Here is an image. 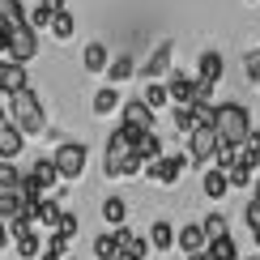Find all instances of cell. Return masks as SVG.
I'll use <instances>...</instances> for the list:
<instances>
[{"mask_svg":"<svg viewBox=\"0 0 260 260\" xmlns=\"http://www.w3.org/2000/svg\"><path fill=\"white\" fill-rule=\"evenodd\" d=\"M17 188H21V167L0 162V192H17Z\"/></svg>","mask_w":260,"mask_h":260,"instance_id":"obj_33","label":"cell"},{"mask_svg":"<svg viewBox=\"0 0 260 260\" xmlns=\"http://www.w3.org/2000/svg\"><path fill=\"white\" fill-rule=\"evenodd\" d=\"M239 260H260V256H239Z\"/></svg>","mask_w":260,"mask_h":260,"instance_id":"obj_46","label":"cell"},{"mask_svg":"<svg viewBox=\"0 0 260 260\" xmlns=\"http://www.w3.org/2000/svg\"><path fill=\"white\" fill-rule=\"evenodd\" d=\"M247 133H252V120H247L243 103H218V115H213V137L222 145H243Z\"/></svg>","mask_w":260,"mask_h":260,"instance_id":"obj_3","label":"cell"},{"mask_svg":"<svg viewBox=\"0 0 260 260\" xmlns=\"http://www.w3.org/2000/svg\"><path fill=\"white\" fill-rule=\"evenodd\" d=\"M183 167H188V158H183V154H162V158H154V162H145V179L171 188V183H179Z\"/></svg>","mask_w":260,"mask_h":260,"instance_id":"obj_5","label":"cell"},{"mask_svg":"<svg viewBox=\"0 0 260 260\" xmlns=\"http://www.w3.org/2000/svg\"><path fill=\"white\" fill-rule=\"evenodd\" d=\"M69 260H73V256H69Z\"/></svg>","mask_w":260,"mask_h":260,"instance_id":"obj_51","label":"cell"},{"mask_svg":"<svg viewBox=\"0 0 260 260\" xmlns=\"http://www.w3.org/2000/svg\"><path fill=\"white\" fill-rule=\"evenodd\" d=\"M226 179H231V188H252L256 183V162H235L226 171Z\"/></svg>","mask_w":260,"mask_h":260,"instance_id":"obj_27","label":"cell"},{"mask_svg":"<svg viewBox=\"0 0 260 260\" xmlns=\"http://www.w3.org/2000/svg\"><path fill=\"white\" fill-rule=\"evenodd\" d=\"M205 256H209V260H239V243H235V235L213 239L209 247H205Z\"/></svg>","mask_w":260,"mask_h":260,"instance_id":"obj_26","label":"cell"},{"mask_svg":"<svg viewBox=\"0 0 260 260\" xmlns=\"http://www.w3.org/2000/svg\"><path fill=\"white\" fill-rule=\"evenodd\" d=\"M39 5L47 9V13H64V9H69V5H64V0H39Z\"/></svg>","mask_w":260,"mask_h":260,"instance_id":"obj_41","label":"cell"},{"mask_svg":"<svg viewBox=\"0 0 260 260\" xmlns=\"http://www.w3.org/2000/svg\"><path fill=\"white\" fill-rule=\"evenodd\" d=\"M137 128H115L111 137H107V149H103V175L107 179H128V175H137L141 171V158L133 154V145H137Z\"/></svg>","mask_w":260,"mask_h":260,"instance_id":"obj_1","label":"cell"},{"mask_svg":"<svg viewBox=\"0 0 260 260\" xmlns=\"http://www.w3.org/2000/svg\"><path fill=\"white\" fill-rule=\"evenodd\" d=\"M21 175H26L30 183H35V188L43 192V197H47V192H60V197H64L60 171H56V162H51V158H35V162H30V171H21Z\"/></svg>","mask_w":260,"mask_h":260,"instance_id":"obj_6","label":"cell"},{"mask_svg":"<svg viewBox=\"0 0 260 260\" xmlns=\"http://www.w3.org/2000/svg\"><path fill=\"white\" fill-rule=\"evenodd\" d=\"M60 197H43L39 205H35V222L39 226H51V231H56V222H60Z\"/></svg>","mask_w":260,"mask_h":260,"instance_id":"obj_20","label":"cell"},{"mask_svg":"<svg viewBox=\"0 0 260 260\" xmlns=\"http://www.w3.org/2000/svg\"><path fill=\"white\" fill-rule=\"evenodd\" d=\"M39 56V35L30 26H21V30H13L9 35V60H17V64H30Z\"/></svg>","mask_w":260,"mask_h":260,"instance_id":"obj_8","label":"cell"},{"mask_svg":"<svg viewBox=\"0 0 260 260\" xmlns=\"http://www.w3.org/2000/svg\"><path fill=\"white\" fill-rule=\"evenodd\" d=\"M94 256H99V260H115V256H120L115 231H103V235H94Z\"/></svg>","mask_w":260,"mask_h":260,"instance_id":"obj_31","label":"cell"},{"mask_svg":"<svg viewBox=\"0 0 260 260\" xmlns=\"http://www.w3.org/2000/svg\"><path fill=\"white\" fill-rule=\"evenodd\" d=\"M252 205H256V209H260V179L252 183Z\"/></svg>","mask_w":260,"mask_h":260,"instance_id":"obj_43","label":"cell"},{"mask_svg":"<svg viewBox=\"0 0 260 260\" xmlns=\"http://www.w3.org/2000/svg\"><path fill=\"white\" fill-rule=\"evenodd\" d=\"M175 128H179L183 137L192 133V107H175Z\"/></svg>","mask_w":260,"mask_h":260,"instance_id":"obj_37","label":"cell"},{"mask_svg":"<svg viewBox=\"0 0 260 260\" xmlns=\"http://www.w3.org/2000/svg\"><path fill=\"white\" fill-rule=\"evenodd\" d=\"M141 103H145V107H149V111H154V115H158V111H162V107H167V103H171V94H167V85H162V81H149V85H145V94H141Z\"/></svg>","mask_w":260,"mask_h":260,"instance_id":"obj_30","label":"cell"},{"mask_svg":"<svg viewBox=\"0 0 260 260\" xmlns=\"http://www.w3.org/2000/svg\"><path fill=\"white\" fill-rule=\"evenodd\" d=\"M201 231H205V239L213 243V239H226V235H231V222H226V213H218V209H213L209 218L201 222Z\"/></svg>","mask_w":260,"mask_h":260,"instance_id":"obj_28","label":"cell"},{"mask_svg":"<svg viewBox=\"0 0 260 260\" xmlns=\"http://www.w3.org/2000/svg\"><path fill=\"white\" fill-rule=\"evenodd\" d=\"M201 192H205V201H222L226 192H231V179H226V171L209 167V171H205V179H201Z\"/></svg>","mask_w":260,"mask_h":260,"instance_id":"obj_16","label":"cell"},{"mask_svg":"<svg viewBox=\"0 0 260 260\" xmlns=\"http://www.w3.org/2000/svg\"><path fill=\"white\" fill-rule=\"evenodd\" d=\"M47 35L56 39V43H69L73 35H77V21H73V13H69V9H64V13H56V17H51V30H47Z\"/></svg>","mask_w":260,"mask_h":260,"instance_id":"obj_24","label":"cell"},{"mask_svg":"<svg viewBox=\"0 0 260 260\" xmlns=\"http://www.w3.org/2000/svg\"><path fill=\"white\" fill-rule=\"evenodd\" d=\"M0 124H5V107H0Z\"/></svg>","mask_w":260,"mask_h":260,"instance_id":"obj_47","label":"cell"},{"mask_svg":"<svg viewBox=\"0 0 260 260\" xmlns=\"http://www.w3.org/2000/svg\"><path fill=\"white\" fill-rule=\"evenodd\" d=\"M133 73H137L133 56H115L111 64H107V81H111V85H124L128 77H133Z\"/></svg>","mask_w":260,"mask_h":260,"instance_id":"obj_25","label":"cell"},{"mask_svg":"<svg viewBox=\"0 0 260 260\" xmlns=\"http://www.w3.org/2000/svg\"><path fill=\"white\" fill-rule=\"evenodd\" d=\"M99 213H103V222L111 226V231H120V226H128V201H124V197H107Z\"/></svg>","mask_w":260,"mask_h":260,"instance_id":"obj_17","label":"cell"},{"mask_svg":"<svg viewBox=\"0 0 260 260\" xmlns=\"http://www.w3.org/2000/svg\"><path fill=\"white\" fill-rule=\"evenodd\" d=\"M115 260H128V256H115Z\"/></svg>","mask_w":260,"mask_h":260,"instance_id":"obj_48","label":"cell"},{"mask_svg":"<svg viewBox=\"0 0 260 260\" xmlns=\"http://www.w3.org/2000/svg\"><path fill=\"white\" fill-rule=\"evenodd\" d=\"M77 213H69V209H64L60 213V222H56V235H60V239H73V235H77Z\"/></svg>","mask_w":260,"mask_h":260,"instance_id":"obj_36","label":"cell"},{"mask_svg":"<svg viewBox=\"0 0 260 260\" xmlns=\"http://www.w3.org/2000/svg\"><path fill=\"white\" fill-rule=\"evenodd\" d=\"M167 94H171L175 107H192V99H197V77H188V73H171Z\"/></svg>","mask_w":260,"mask_h":260,"instance_id":"obj_12","label":"cell"},{"mask_svg":"<svg viewBox=\"0 0 260 260\" xmlns=\"http://www.w3.org/2000/svg\"><path fill=\"white\" fill-rule=\"evenodd\" d=\"M247 5H256V0H247Z\"/></svg>","mask_w":260,"mask_h":260,"instance_id":"obj_49","label":"cell"},{"mask_svg":"<svg viewBox=\"0 0 260 260\" xmlns=\"http://www.w3.org/2000/svg\"><path fill=\"white\" fill-rule=\"evenodd\" d=\"M5 243H9V226L0 222V247H5Z\"/></svg>","mask_w":260,"mask_h":260,"instance_id":"obj_44","label":"cell"},{"mask_svg":"<svg viewBox=\"0 0 260 260\" xmlns=\"http://www.w3.org/2000/svg\"><path fill=\"white\" fill-rule=\"evenodd\" d=\"M0 21H5L9 30H21L26 26V5H21V0H5V5H0Z\"/></svg>","mask_w":260,"mask_h":260,"instance_id":"obj_29","label":"cell"},{"mask_svg":"<svg viewBox=\"0 0 260 260\" xmlns=\"http://www.w3.org/2000/svg\"><path fill=\"white\" fill-rule=\"evenodd\" d=\"M120 124L124 128H137V133H154V111H149L141 99H128L120 107Z\"/></svg>","mask_w":260,"mask_h":260,"instance_id":"obj_10","label":"cell"},{"mask_svg":"<svg viewBox=\"0 0 260 260\" xmlns=\"http://www.w3.org/2000/svg\"><path fill=\"white\" fill-rule=\"evenodd\" d=\"M213 99V85H205V81H197V99L192 103H209Z\"/></svg>","mask_w":260,"mask_h":260,"instance_id":"obj_39","label":"cell"},{"mask_svg":"<svg viewBox=\"0 0 260 260\" xmlns=\"http://www.w3.org/2000/svg\"><path fill=\"white\" fill-rule=\"evenodd\" d=\"M21 149H26V137H21L17 128L5 120V124H0V162H13Z\"/></svg>","mask_w":260,"mask_h":260,"instance_id":"obj_15","label":"cell"},{"mask_svg":"<svg viewBox=\"0 0 260 260\" xmlns=\"http://www.w3.org/2000/svg\"><path fill=\"white\" fill-rule=\"evenodd\" d=\"M222 73H226L222 51H201V60H197V81H205V85H218V81H222Z\"/></svg>","mask_w":260,"mask_h":260,"instance_id":"obj_13","label":"cell"},{"mask_svg":"<svg viewBox=\"0 0 260 260\" xmlns=\"http://www.w3.org/2000/svg\"><path fill=\"white\" fill-rule=\"evenodd\" d=\"M133 154L141 158V167H145V162H154V158H162V137H158V133H141L137 145H133Z\"/></svg>","mask_w":260,"mask_h":260,"instance_id":"obj_19","label":"cell"},{"mask_svg":"<svg viewBox=\"0 0 260 260\" xmlns=\"http://www.w3.org/2000/svg\"><path fill=\"white\" fill-rule=\"evenodd\" d=\"M243 77L252 81V85H260V47H256V51H247V56H243Z\"/></svg>","mask_w":260,"mask_h":260,"instance_id":"obj_35","label":"cell"},{"mask_svg":"<svg viewBox=\"0 0 260 260\" xmlns=\"http://www.w3.org/2000/svg\"><path fill=\"white\" fill-rule=\"evenodd\" d=\"M9 35H13V30H9L5 21H0V56H9Z\"/></svg>","mask_w":260,"mask_h":260,"instance_id":"obj_40","label":"cell"},{"mask_svg":"<svg viewBox=\"0 0 260 260\" xmlns=\"http://www.w3.org/2000/svg\"><path fill=\"white\" fill-rule=\"evenodd\" d=\"M13 252H17V260H39L43 256V239L35 231H26V235H17L13 239Z\"/></svg>","mask_w":260,"mask_h":260,"instance_id":"obj_21","label":"cell"},{"mask_svg":"<svg viewBox=\"0 0 260 260\" xmlns=\"http://www.w3.org/2000/svg\"><path fill=\"white\" fill-rule=\"evenodd\" d=\"M5 111L13 115V124L21 137H39V133H47V115H43V103H39V94L35 90H21V94H13V99L5 103Z\"/></svg>","mask_w":260,"mask_h":260,"instance_id":"obj_2","label":"cell"},{"mask_svg":"<svg viewBox=\"0 0 260 260\" xmlns=\"http://www.w3.org/2000/svg\"><path fill=\"white\" fill-rule=\"evenodd\" d=\"M21 218V197H17V192H0V222H17Z\"/></svg>","mask_w":260,"mask_h":260,"instance_id":"obj_32","label":"cell"},{"mask_svg":"<svg viewBox=\"0 0 260 260\" xmlns=\"http://www.w3.org/2000/svg\"><path fill=\"white\" fill-rule=\"evenodd\" d=\"M183 141H188V154H183V158H188L192 167H205V162H213V154H218V137H213V133H205V128L188 133Z\"/></svg>","mask_w":260,"mask_h":260,"instance_id":"obj_7","label":"cell"},{"mask_svg":"<svg viewBox=\"0 0 260 260\" xmlns=\"http://www.w3.org/2000/svg\"><path fill=\"white\" fill-rule=\"evenodd\" d=\"M51 17H56V13H47L43 5H35V9L26 13V26L35 30V35H39V30H51Z\"/></svg>","mask_w":260,"mask_h":260,"instance_id":"obj_34","label":"cell"},{"mask_svg":"<svg viewBox=\"0 0 260 260\" xmlns=\"http://www.w3.org/2000/svg\"><path fill=\"white\" fill-rule=\"evenodd\" d=\"M30 90V77H26V64L17 60H0V94L5 99H13V94Z\"/></svg>","mask_w":260,"mask_h":260,"instance_id":"obj_9","label":"cell"},{"mask_svg":"<svg viewBox=\"0 0 260 260\" xmlns=\"http://www.w3.org/2000/svg\"><path fill=\"white\" fill-rule=\"evenodd\" d=\"M171 56H175V43H162V47L149 56V64L141 69V77H149V81H162V73H171Z\"/></svg>","mask_w":260,"mask_h":260,"instance_id":"obj_14","label":"cell"},{"mask_svg":"<svg viewBox=\"0 0 260 260\" xmlns=\"http://www.w3.org/2000/svg\"><path fill=\"white\" fill-rule=\"evenodd\" d=\"M81 64H85V73H107L111 56H107V47H103V43H90V47L81 51Z\"/></svg>","mask_w":260,"mask_h":260,"instance_id":"obj_22","label":"cell"},{"mask_svg":"<svg viewBox=\"0 0 260 260\" xmlns=\"http://www.w3.org/2000/svg\"><path fill=\"white\" fill-rule=\"evenodd\" d=\"M149 247H154V252H171V247H175V226L167 218H158L149 226Z\"/></svg>","mask_w":260,"mask_h":260,"instance_id":"obj_18","label":"cell"},{"mask_svg":"<svg viewBox=\"0 0 260 260\" xmlns=\"http://www.w3.org/2000/svg\"><path fill=\"white\" fill-rule=\"evenodd\" d=\"M0 5H5V0H0Z\"/></svg>","mask_w":260,"mask_h":260,"instance_id":"obj_50","label":"cell"},{"mask_svg":"<svg viewBox=\"0 0 260 260\" xmlns=\"http://www.w3.org/2000/svg\"><path fill=\"white\" fill-rule=\"evenodd\" d=\"M51 162H56V171H60V183H73V179H81L85 162H90V149H85L81 141H60Z\"/></svg>","mask_w":260,"mask_h":260,"instance_id":"obj_4","label":"cell"},{"mask_svg":"<svg viewBox=\"0 0 260 260\" xmlns=\"http://www.w3.org/2000/svg\"><path fill=\"white\" fill-rule=\"evenodd\" d=\"M188 260H209V256H205V252H197V256H188Z\"/></svg>","mask_w":260,"mask_h":260,"instance_id":"obj_45","label":"cell"},{"mask_svg":"<svg viewBox=\"0 0 260 260\" xmlns=\"http://www.w3.org/2000/svg\"><path fill=\"white\" fill-rule=\"evenodd\" d=\"M120 90H115V85H103L99 94H94V115H111V111H120Z\"/></svg>","mask_w":260,"mask_h":260,"instance_id":"obj_23","label":"cell"},{"mask_svg":"<svg viewBox=\"0 0 260 260\" xmlns=\"http://www.w3.org/2000/svg\"><path fill=\"white\" fill-rule=\"evenodd\" d=\"M243 149H247V154H252V158H260V133H256V128H252V133H247Z\"/></svg>","mask_w":260,"mask_h":260,"instance_id":"obj_38","label":"cell"},{"mask_svg":"<svg viewBox=\"0 0 260 260\" xmlns=\"http://www.w3.org/2000/svg\"><path fill=\"white\" fill-rule=\"evenodd\" d=\"M39 260H69V256H64V252H51V247H43V256Z\"/></svg>","mask_w":260,"mask_h":260,"instance_id":"obj_42","label":"cell"},{"mask_svg":"<svg viewBox=\"0 0 260 260\" xmlns=\"http://www.w3.org/2000/svg\"><path fill=\"white\" fill-rule=\"evenodd\" d=\"M175 247H179L183 256H197V252H205V247H209V239H205L201 222H188V226H179V231H175Z\"/></svg>","mask_w":260,"mask_h":260,"instance_id":"obj_11","label":"cell"}]
</instances>
